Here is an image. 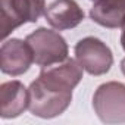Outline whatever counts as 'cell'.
Here are the masks:
<instances>
[{
    "mask_svg": "<svg viewBox=\"0 0 125 125\" xmlns=\"http://www.w3.org/2000/svg\"><path fill=\"white\" fill-rule=\"evenodd\" d=\"M121 46L125 50V24L122 25V34H121Z\"/></svg>",
    "mask_w": 125,
    "mask_h": 125,
    "instance_id": "8fae6325",
    "label": "cell"
},
{
    "mask_svg": "<svg viewBox=\"0 0 125 125\" xmlns=\"http://www.w3.org/2000/svg\"><path fill=\"white\" fill-rule=\"evenodd\" d=\"M28 94H30L28 110L34 116L43 119H52L62 115L72 102V94L47 90L37 81H32L30 84Z\"/></svg>",
    "mask_w": 125,
    "mask_h": 125,
    "instance_id": "8992f818",
    "label": "cell"
},
{
    "mask_svg": "<svg viewBox=\"0 0 125 125\" xmlns=\"http://www.w3.org/2000/svg\"><path fill=\"white\" fill-rule=\"evenodd\" d=\"M27 43L34 53V63L44 68L68 59V43L57 31L40 27L27 35Z\"/></svg>",
    "mask_w": 125,
    "mask_h": 125,
    "instance_id": "6da1fadb",
    "label": "cell"
},
{
    "mask_svg": "<svg viewBox=\"0 0 125 125\" xmlns=\"http://www.w3.org/2000/svg\"><path fill=\"white\" fill-rule=\"evenodd\" d=\"M46 12V0H2V37L27 22H37Z\"/></svg>",
    "mask_w": 125,
    "mask_h": 125,
    "instance_id": "5b68a950",
    "label": "cell"
},
{
    "mask_svg": "<svg viewBox=\"0 0 125 125\" xmlns=\"http://www.w3.org/2000/svg\"><path fill=\"white\" fill-rule=\"evenodd\" d=\"M90 18L104 28H122L125 24V0H96Z\"/></svg>",
    "mask_w": 125,
    "mask_h": 125,
    "instance_id": "30bf717a",
    "label": "cell"
},
{
    "mask_svg": "<svg viewBox=\"0 0 125 125\" xmlns=\"http://www.w3.org/2000/svg\"><path fill=\"white\" fill-rule=\"evenodd\" d=\"M84 10L75 0H54L46 8V21L57 31L78 27L84 21Z\"/></svg>",
    "mask_w": 125,
    "mask_h": 125,
    "instance_id": "ba28073f",
    "label": "cell"
},
{
    "mask_svg": "<svg viewBox=\"0 0 125 125\" xmlns=\"http://www.w3.org/2000/svg\"><path fill=\"white\" fill-rule=\"evenodd\" d=\"M93 2H96V0H93Z\"/></svg>",
    "mask_w": 125,
    "mask_h": 125,
    "instance_id": "4fadbf2b",
    "label": "cell"
},
{
    "mask_svg": "<svg viewBox=\"0 0 125 125\" xmlns=\"http://www.w3.org/2000/svg\"><path fill=\"white\" fill-rule=\"evenodd\" d=\"M34 63V53L27 40H5L0 47V69L6 75L18 77L25 74Z\"/></svg>",
    "mask_w": 125,
    "mask_h": 125,
    "instance_id": "52a82bcc",
    "label": "cell"
},
{
    "mask_svg": "<svg viewBox=\"0 0 125 125\" xmlns=\"http://www.w3.org/2000/svg\"><path fill=\"white\" fill-rule=\"evenodd\" d=\"M30 94L25 85L18 81H6L0 85V116L3 119L18 118L28 109Z\"/></svg>",
    "mask_w": 125,
    "mask_h": 125,
    "instance_id": "9c48e42d",
    "label": "cell"
},
{
    "mask_svg": "<svg viewBox=\"0 0 125 125\" xmlns=\"http://www.w3.org/2000/svg\"><path fill=\"white\" fill-rule=\"evenodd\" d=\"M93 107L103 124H125V84H100L93 96Z\"/></svg>",
    "mask_w": 125,
    "mask_h": 125,
    "instance_id": "7a4b0ae2",
    "label": "cell"
},
{
    "mask_svg": "<svg viewBox=\"0 0 125 125\" xmlns=\"http://www.w3.org/2000/svg\"><path fill=\"white\" fill-rule=\"evenodd\" d=\"M75 59L85 72L94 77L104 75L113 65L110 47L97 37H84L75 44Z\"/></svg>",
    "mask_w": 125,
    "mask_h": 125,
    "instance_id": "3957f363",
    "label": "cell"
},
{
    "mask_svg": "<svg viewBox=\"0 0 125 125\" xmlns=\"http://www.w3.org/2000/svg\"><path fill=\"white\" fill-rule=\"evenodd\" d=\"M83 66L77 59H66L60 63L41 68L38 78L35 80L47 90L56 93L72 94V90L83 80Z\"/></svg>",
    "mask_w": 125,
    "mask_h": 125,
    "instance_id": "277c9868",
    "label": "cell"
},
{
    "mask_svg": "<svg viewBox=\"0 0 125 125\" xmlns=\"http://www.w3.org/2000/svg\"><path fill=\"white\" fill-rule=\"evenodd\" d=\"M121 71H122V74L125 75V57L121 60Z\"/></svg>",
    "mask_w": 125,
    "mask_h": 125,
    "instance_id": "7c38bea8",
    "label": "cell"
}]
</instances>
